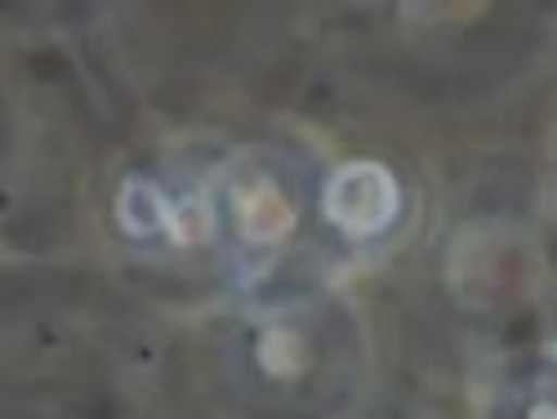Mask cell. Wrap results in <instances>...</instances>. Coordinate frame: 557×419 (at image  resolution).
Segmentation results:
<instances>
[{
    "mask_svg": "<svg viewBox=\"0 0 557 419\" xmlns=\"http://www.w3.org/2000/svg\"><path fill=\"white\" fill-rule=\"evenodd\" d=\"M321 210L326 219L352 242L380 237L384 227H393L397 210H401V188L388 165L380 161H348L326 178V193H321Z\"/></svg>",
    "mask_w": 557,
    "mask_h": 419,
    "instance_id": "obj_1",
    "label": "cell"
},
{
    "mask_svg": "<svg viewBox=\"0 0 557 419\" xmlns=\"http://www.w3.org/2000/svg\"><path fill=\"white\" fill-rule=\"evenodd\" d=\"M232 214L250 246H276L295 232V206L268 174H250L232 188Z\"/></svg>",
    "mask_w": 557,
    "mask_h": 419,
    "instance_id": "obj_2",
    "label": "cell"
},
{
    "mask_svg": "<svg viewBox=\"0 0 557 419\" xmlns=\"http://www.w3.org/2000/svg\"><path fill=\"white\" fill-rule=\"evenodd\" d=\"M170 214H174V201H165V193L148 178H125L121 183V197H116V219L129 237H157V232H170Z\"/></svg>",
    "mask_w": 557,
    "mask_h": 419,
    "instance_id": "obj_3",
    "label": "cell"
},
{
    "mask_svg": "<svg viewBox=\"0 0 557 419\" xmlns=\"http://www.w3.org/2000/svg\"><path fill=\"white\" fill-rule=\"evenodd\" d=\"M255 357L263 366V375L295 380L299 370L308 366V344H304L299 331H290V325H268V331L259 335V344H255Z\"/></svg>",
    "mask_w": 557,
    "mask_h": 419,
    "instance_id": "obj_4",
    "label": "cell"
},
{
    "mask_svg": "<svg viewBox=\"0 0 557 419\" xmlns=\"http://www.w3.org/2000/svg\"><path fill=\"white\" fill-rule=\"evenodd\" d=\"M214 232V214L201 206V201H178L174 214H170V237L178 246H197Z\"/></svg>",
    "mask_w": 557,
    "mask_h": 419,
    "instance_id": "obj_5",
    "label": "cell"
},
{
    "mask_svg": "<svg viewBox=\"0 0 557 419\" xmlns=\"http://www.w3.org/2000/svg\"><path fill=\"white\" fill-rule=\"evenodd\" d=\"M527 419H557V402L553 397H540L527 406Z\"/></svg>",
    "mask_w": 557,
    "mask_h": 419,
    "instance_id": "obj_6",
    "label": "cell"
}]
</instances>
